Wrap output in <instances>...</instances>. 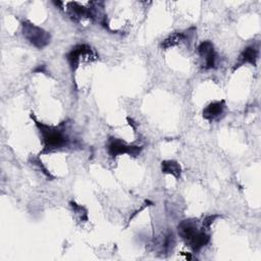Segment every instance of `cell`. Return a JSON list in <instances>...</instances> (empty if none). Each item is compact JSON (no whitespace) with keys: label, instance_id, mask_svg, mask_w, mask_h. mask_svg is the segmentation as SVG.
<instances>
[{"label":"cell","instance_id":"6da1fadb","mask_svg":"<svg viewBox=\"0 0 261 261\" xmlns=\"http://www.w3.org/2000/svg\"><path fill=\"white\" fill-rule=\"evenodd\" d=\"M178 234L194 252L201 250L210 241L209 234L204 229L199 230L195 221L184 220L178 224Z\"/></svg>","mask_w":261,"mask_h":261},{"label":"cell","instance_id":"7a4b0ae2","mask_svg":"<svg viewBox=\"0 0 261 261\" xmlns=\"http://www.w3.org/2000/svg\"><path fill=\"white\" fill-rule=\"evenodd\" d=\"M36 123L42 134L45 152L53 151L67 145L68 139L66 135L63 133V129L52 127V126L40 123L38 121Z\"/></svg>","mask_w":261,"mask_h":261},{"label":"cell","instance_id":"3957f363","mask_svg":"<svg viewBox=\"0 0 261 261\" xmlns=\"http://www.w3.org/2000/svg\"><path fill=\"white\" fill-rule=\"evenodd\" d=\"M23 35L33 45L39 48L47 45L50 39L49 35L46 32L31 23L23 24Z\"/></svg>","mask_w":261,"mask_h":261},{"label":"cell","instance_id":"277c9868","mask_svg":"<svg viewBox=\"0 0 261 261\" xmlns=\"http://www.w3.org/2000/svg\"><path fill=\"white\" fill-rule=\"evenodd\" d=\"M198 52L200 57L203 59V66L205 68H212L215 65L216 54L214 52V48L211 42L205 41L200 44L198 47Z\"/></svg>","mask_w":261,"mask_h":261},{"label":"cell","instance_id":"5b68a950","mask_svg":"<svg viewBox=\"0 0 261 261\" xmlns=\"http://www.w3.org/2000/svg\"><path fill=\"white\" fill-rule=\"evenodd\" d=\"M141 149L142 148H139L137 146H128L119 140H112L108 145V153L111 156H116V155L123 154V153H127V154H132L134 156H137V155H139Z\"/></svg>","mask_w":261,"mask_h":261},{"label":"cell","instance_id":"8992f818","mask_svg":"<svg viewBox=\"0 0 261 261\" xmlns=\"http://www.w3.org/2000/svg\"><path fill=\"white\" fill-rule=\"evenodd\" d=\"M224 109V102L223 101H216L210 103L204 110H203V117L208 120H213L217 118Z\"/></svg>","mask_w":261,"mask_h":261},{"label":"cell","instance_id":"52a82bcc","mask_svg":"<svg viewBox=\"0 0 261 261\" xmlns=\"http://www.w3.org/2000/svg\"><path fill=\"white\" fill-rule=\"evenodd\" d=\"M258 56V50L257 48H255L254 46H250L248 48H246L243 53L240 55L239 61H238V66L246 63V62H250L252 64L256 63V59Z\"/></svg>","mask_w":261,"mask_h":261},{"label":"cell","instance_id":"ba28073f","mask_svg":"<svg viewBox=\"0 0 261 261\" xmlns=\"http://www.w3.org/2000/svg\"><path fill=\"white\" fill-rule=\"evenodd\" d=\"M162 171L178 177L180 175V166L174 161H164L162 162Z\"/></svg>","mask_w":261,"mask_h":261}]
</instances>
